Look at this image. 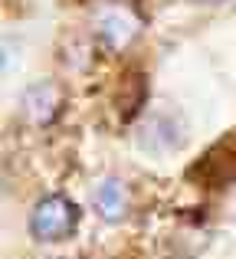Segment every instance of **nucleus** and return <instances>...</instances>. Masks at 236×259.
Here are the masks:
<instances>
[{"instance_id": "obj_1", "label": "nucleus", "mask_w": 236, "mask_h": 259, "mask_svg": "<svg viewBox=\"0 0 236 259\" xmlns=\"http://www.w3.org/2000/svg\"><path fill=\"white\" fill-rule=\"evenodd\" d=\"M79 227V207L63 194H50L33 207L30 213V233L39 243H59L69 240Z\"/></svg>"}, {"instance_id": "obj_2", "label": "nucleus", "mask_w": 236, "mask_h": 259, "mask_svg": "<svg viewBox=\"0 0 236 259\" xmlns=\"http://www.w3.org/2000/svg\"><path fill=\"white\" fill-rule=\"evenodd\" d=\"M92 207L102 220L118 223L121 217L128 213V194H125V184L118 177H102L92 190Z\"/></svg>"}, {"instance_id": "obj_3", "label": "nucleus", "mask_w": 236, "mask_h": 259, "mask_svg": "<svg viewBox=\"0 0 236 259\" xmlns=\"http://www.w3.org/2000/svg\"><path fill=\"white\" fill-rule=\"evenodd\" d=\"M96 30L112 50H125L134 39V33H138V20L125 10H102L96 17Z\"/></svg>"}, {"instance_id": "obj_4", "label": "nucleus", "mask_w": 236, "mask_h": 259, "mask_svg": "<svg viewBox=\"0 0 236 259\" xmlns=\"http://www.w3.org/2000/svg\"><path fill=\"white\" fill-rule=\"evenodd\" d=\"M23 112L36 125H50L59 112V89L53 82H33L23 92Z\"/></svg>"}]
</instances>
